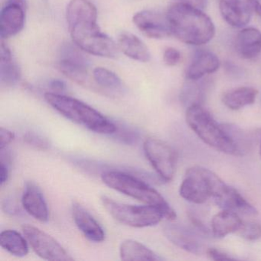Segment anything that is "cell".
I'll return each mask as SVG.
<instances>
[{"label":"cell","instance_id":"cell-40","mask_svg":"<svg viewBox=\"0 0 261 261\" xmlns=\"http://www.w3.org/2000/svg\"><path fill=\"white\" fill-rule=\"evenodd\" d=\"M4 208L7 213L10 214V215H15L18 212L17 206L10 200L6 201L5 204H4Z\"/></svg>","mask_w":261,"mask_h":261},{"label":"cell","instance_id":"cell-2","mask_svg":"<svg viewBox=\"0 0 261 261\" xmlns=\"http://www.w3.org/2000/svg\"><path fill=\"white\" fill-rule=\"evenodd\" d=\"M166 16L172 35L187 45H205L215 36V24L199 9L183 3H175L169 7Z\"/></svg>","mask_w":261,"mask_h":261},{"label":"cell","instance_id":"cell-15","mask_svg":"<svg viewBox=\"0 0 261 261\" xmlns=\"http://www.w3.org/2000/svg\"><path fill=\"white\" fill-rule=\"evenodd\" d=\"M71 213L76 226L87 239L95 243L105 241V230L97 220L82 204L79 202L73 203Z\"/></svg>","mask_w":261,"mask_h":261},{"label":"cell","instance_id":"cell-20","mask_svg":"<svg viewBox=\"0 0 261 261\" xmlns=\"http://www.w3.org/2000/svg\"><path fill=\"white\" fill-rule=\"evenodd\" d=\"M21 79L19 65L12 55L10 48L2 39L0 50V81L2 85L14 86Z\"/></svg>","mask_w":261,"mask_h":261},{"label":"cell","instance_id":"cell-10","mask_svg":"<svg viewBox=\"0 0 261 261\" xmlns=\"http://www.w3.org/2000/svg\"><path fill=\"white\" fill-rule=\"evenodd\" d=\"M24 236L35 253L47 260H72L73 258L54 238L30 224L22 227Z\"/></svg>","mask_w":261,"mask_h":261},{"label":"cell","instance_id":"cell-4","mask_svg":"<svg viewBox=\"0 0 261 261\" xmlns=\"http://www.w3.org/2000/svg\"><path fill=\"white\" fill-rule=\"evenodd\" d=\"M106 186L123 195L135 198L149 205L156 206L163 211L165 218L174 221L176 213L161 194L149 184L128 173L119 171H106L101 175Z\"/></svg>","mask_w":261,"mask_h":261},{"label":"cell","instance_id":"cell-29","mask_svg":"<svg viewBox=\"0 0 261 261\" xmlns=\"http://www.w3.org/2000/svg\"><path fill=\"white\" fill-rule=\"evenodd\" d=\"M237 233L247 241H256L261 238V224L255 221H243L242 225Z\"/></svg>","mask_w":261,"mask_h":261},{"label":"cell","instance_id":"cell-31","mask_svg":"<svg viewBox=\"0 0 261 261\" xmlns=\"http://www.w3.org/2000/svg\"><path fill=\"white\" fill-rule=\"evenodd\" d=\"M114 135L117 140L126 144H133L138 140V133L136 132L134 129L123 127V126L121 127L117 126V130L114 133Z\"/></svg>","mask_w":261,"mask_h":261},{"label":"cell","instance_id":"cell-33","mask_svg":"<svg viewBox=\"0 0 261 261\" xmlns=\"http://www.w3.org/2000/svg\"><path fill=\"white\" fill-rule=\"evenodd\" d=\"M206 254L212 260H230L234 259L228 253L216 248H207Z\"/></svg>","mask_w":261,"mask_h":261},{"label":"cell","instance_id":"cell-19","mask_svg":"<svg viewBox=\"0 0 261 261\" xmlns=\"http://www.w3.org/2000/svg\"><path fill=\"white\" fill-rule=\"evenodd\" d=\"M234 47L238 56L242 59H256L261 53L260 32L253 27L243 29L237 35Z\"/></svg>","mask_w":261,"mask_h":261},{"label":"cell","instance_id":"cell-6","mask_svg":"<svg viewBox=\"0 0 261 261\" xmlns=\"http://www.w3.org/2000/svg\"><path fill=\"white\" fill-rule=\"evenodd\" d=\"M226 184L212 171L201 166H192L186 171L179 188L181 198L194 204H204L214 198Z\"/></svg>","mask_w":261,"mask_h":261},{"label":"cell","instance_id":"cell-18","mask_svg":"<svg viewBox=\"0 0 261 261\" xmlns=\"http://www.w3.org/2000/svg\"><path fill=\"white\" fill-rule=\"evenodd\" d=\"M220 68L218 56L211 51L201 50L194 56L190 65L186 70L188 80H199L207 74H213Z\"/></svg>","mask_w":261,"mask_h":261},{"label":"cell","instance_id":"cell-13","mask_svg":"<svg viewBox=\"0 0 261 261\" xmlns=\"http://www.w3.org/2000/svg\"><path fill=\"white\" fill-rule=\"evenodd\" d=\"M213 199L215 204L222 210L230 211L239 215L248 217H254L258 214L257 210L236 189L227 185Z\"/></svg>","mask_w":261,"mask_h":261},{"label":"cell","instance_id":"cell-26","mask_svg":"<svg viewBox=\"0 0 261 261\" xmlns=\"http://www.w3.org/2000/svg\"><path fill=\"white\" fill-rule=\"evenodd\" d=\"M28 241L20 233L7 229L0 233V244L10 254L18 257L25 256L29 253Z\"/></svg>","mask_w":261,"mask_h":261},{"label":"cell","instance_id":"cell-34","mask_svg":"<svg viewBox=\"0 0 261 261\" xmlns=\"http://www.w3.org/2000/svg\"><path fill=\"white\" fill-rule=\"evenodd\" d=\"M14 139V133L4 127L0 128V149L7 148Z\"/></svg>","mask_w":261,"mask_h":261},{"label":"cell","instance_id":"cell-21","mask_svg":"<svg viewBox=\"0 0 261 261\" xmlns=\"http://www.w3.org/2000/svg\"><path fill=\"white\" fill-rule=\"evenodd\" d=\"M242 224L243 221L238 214L222 210L212 218L211 231L215 238H222L230 233L238 232Z\"/></svg>","mask_w":261,"mask_h":261},{"label":"cell","instance_id":"cell-25","mask_svg":"<svg viewBox=\"0 0 261 261\" xmlns=\"http://www.w3.org/2000/svg\"><path fill=\"white\" fill-rule=\"evenodd\" d=\"M210 87L208 81L201 79L199 80H188L181 93V100L184 105L189 107L193 105H201L205 98L207 90Z\"/></svg>","mask_w":261,"mask_h":261},{"label":"cell","instance_id":"cell-38","mask_svg":"<svg viewBox=\"0 0 261 261\" xmlns=\"http://www.w3.org/2000/svg\"><path fill=\"white\" fill-rule=\"evenodd\" d=\"M50 87L55 91V93H60L65 91L66 85L60 80H54L50 83Z\"/></svg>","mask_w":261,"mask_h":261},{"label":"cell","instance_id":"cell-9","mask_svg":"<svg viewBox=\"0 0 261 261\" xmlns=\"http://www.w3.org/2000/svg\"><path fill=\"white\" fill-rule=\"evenodd\" d=\"M79 47L65 44L59 56V68L68 79L82 86L89 87V60Z\"/></svg>","mask_w":261,"mask_h":261},{"label":"cell","instance_id":"cell-23","mask_svg":"<svg viewBox=\"0 0 261 261\" xmlns=\"http://www.w3.org/2000/svg\"><path fill=\"white\" fill-rule=\"evenodd\" d=\"M258 95V91L251 87L233 88L223 94L222 102L228 109L238 111L253 105Z\"/></svg>","mask_w":261,"mask_h":261},{"label":"cell","instance_id":"cell-8","mask_svg":"<svg viewBox=\"0 0 261 261\" xmlns=\"http://www.w3.org/2000/svg\"><path fill=\"white\" fill-rule=\"evenodd\" d=\"M143 151L148 161L162 180L173 179L176 169L177 156L175 149L160 139H146L143 143Z\"/></svg>","mask_w":261,"mask_h":261},{"label":"cell","instance_id":"cell-17","mask_svg":"<svg viewBox=\"0 0 261 261\" xmlns=\"http://www.w3.org/2000/svg\"><path fill=\"white\" fill-rule=\"evenodd\" d=\"M22 204L27 213L41 222H46L49 218L48 205L43 194L35 183L27 182L24 189Z\"/></svg>","mask_w":261,"mask_h":261},{"label":"cell","instance_id":"cell-24","mask_svg":"<svg viewBox=\"0 0 261 261\" xmlns=\"http://www.w3.org/2000/svg\"><path fill=\"white\" fill-rule=\"evenodd\" d=\"M120 256L125 261L161 260L163 258L142 243L126 240L120 246Z\"/></svg>","mask_w":261,"mask_h":261},{"label":"cell","instance_id":"cell-12","mask_svg":"<svg viewBox=\"0 0 261 261\" xmlns=\"http://www.w3.org/2000/svg\"><path fill=\"white\" fill-rule=\"evenodd\" d=\"M133 20L140 31L151 39H164L172 35L166 14L143 10L134 15Z\"/></svg>","mask_w":261,"mask_h":261},{"label":"cell","instance_id":"cell-30","mask_svg":"<svg viewBox=\"0 0 261 261\" xmlns=\"http://www.w3.org/2000/svg\"><path fill=\"white\" fill-rule=\"evenodd\" d=\"M23 140L27 144L40 150H46L50 146L48 139L33 131L25 133L23 136Z\"/></svg>","mask_w":261,"mask_h":261},{"label":"cell","instance_id":"cell-32","mask_svg":"<svg viewBox=\"0 0 261 261\" xmlns=\"http://www.w3.org/2000/svg\"><path fill=\"white\" fill-rule=\"evenodd\" d=\"M181 60V53L176 48H167L163 54V61L168 66H175Z\"/></svg>","mask_w":261,"mask_h":261},{"label":"cell","instance_id":"cell-7","mask_svg":"<svg viewBox=\"0 0 261 261\" xmlns=\"http://www.w3.org/2000/svg\"><path fill=\"white\" fill-rule=\"evenodd\" d=\"M102 204L107 212L123 225L143 228L156 225L165 218L164 214L156 206L132 205L114 201L107 196L101 198Z\"/></svg>","mask_w":261,"mask_h":261},{"label":"cell","instance_id":"cell-41","mask_svg":"<svg viewBox=\"0 0 261 261\" xmlns=\"http://www.w3.org/2000/svg\"><path fill=\"white\" fill-rule=\"evenodd\" d=\"M7 3H13V4H19V5L25 6V0H7Z\"/></svg>","mask_w":261,"mask_h":261},{"label":"cell","instance_id":"cell-11","mask_svg":"<svg viewBox=\"0 0 261 261\" xmlns=\"http://www.w3.org/2000/svg\"><path fill=\"white\" fill-rule=\"evenodd\" d=\"M165 236L172 244L189 253L200 255L207 249L199 232L178 224H168L163 228Z\"/></svg>","mask_w":261,"mask_h":261},{"label":"cell","instance_id":"cell-27","mask_svg":"<svg viewBox=\"0 0 261 261\" xmlns=\"http://www.w3.org/2000/svg\"><path fill=\"white\" fill-rule=\"evenodd\" d=\"M93 79L97 86L106 93H120L123 90L120 77L107 68H95L93 71Z\"/></svg>","mask_w":261,"mask_h":261},{"label":"cell","instance_id":"cell-14","mask_svg":"<svg viewBox=\"0 0 261 261\" xmlns=\"http://www.w3.org/2000/svg\"><path fill=\"white\" fill-rule=\"evenodd\" d=\"M25 6L7 3L0 15V36L8 39L20 33L25 25Z\"/></svg>","mask_w":261,"mask_h":261},{"label":"cell","instance_id":"cell-3","mask_svg":"<svg viewBox=\"0 0 261 261\" xmlns=\"http://www.w3.org/2000/svg\"><path fill=\"white\" fill-rule=\"evenodd\" d=\"M47 103L65 118L82 125L89 130L100 134H114L117 130L115 123L101 113L77 99L59 93H46Z\"/></svg>","mask_w":261,"mask_h":261},{"label":"cell","instance_id":"cell-16","mask_svg":"<svg viewBox=\"0 0 261 261\" xmlns=\"http://www.w3.org/2000/svg\"><path fill=\"white\" fill-rule=\"evenodd\" d=\"M219 10L226 22L233 28H242L251 19L252 9L242 0H220Z\"/></svg>","mask_w":261,"mask_h":261},{"label":"cell","instance_id":"cell-39","mask_svg":"<svg viewBox=\"0 0 261 261\" xmlns=\"http://www.w3.org/2000/svg\"><path fill=\"white\" fill-rule=\"evenodd\" d=\"M246 2L251 7L252 10L256 13L261 20V4L258 0H245Z\"/></svg>","mask_w":261,"mask_h":261},{"label":"cell","instance_id":"cell-35","mask_svg":"<svg viewBox=\"0 0 261 261\" xmlns=\"http://www.w3.org/2000/svg\"><path fill=\"white\" fill-rule=\"evenodd\" d=\"M189 217L192 224L195 226V228L198 230V231L201 234H208L210 230H208L207 226L203 223V221H201L200 218H198L197 215H195V214L193 213H189Z\"/></svg>","mask_w":261,"mask_h":261},{"label":"cell","instance_id":"cell-22","mask_svg":"<svg viewBox=\"0 0 261 261\" xmlns=\"http://www.w3.org/2000/svg\"><path fill=\"white\" fill-rule=\"evenodd\" d=\"M118 45L123 54L140 62L150 60V53L146 45L134 34L123 32L119 36Z\"/></svg>","mask_w":261,"mask_h":261},{"label":"cell","instance_id":"cell-42","mask_svg":"<svg viewBox=\"0 0 261 261\" xmlns=\"http://www.w3.org/2000/svg\"><path fill=\"white\" fill-rule=\"evenodd\" d=\"M259 135H260V143H259V155H260L261 159V131L260 133H259Z\"/></svg>","mask_w":261,"mask_h":261},{"label":"cell","instance_id":"cell-36","mask_svg":"<svg viewBox=\"0 0 261 261\" xmlns=\"http://www.w3.org/2000/svg\"><path fill=\"white\" fill-rule=\"evenodd\" d=\"M207 1L208 0H180V2L183 3V4H188V5L192 6V7L201 10H204L207 7Z\"/></svg>","mask_w":261,"mask_h":261},{"label":"cell","instance_id":"cell-1","mask_svg":"<svg viewBox=\"0 0 261 261\" xmlns=\"http://www.w3.org/2000/svg\"><path fill=\"white\" fill-rule=\"evenodd\" d=\"M67 21L73 42L82 51L100 57L117 55L114 41L100 30L97 9L90 1L71 0L67 8Z\"/></svg>","mask_w":261,"mask_h":261},{"label":"cell","instance_id":"cell-28","mask_svg":"<svg viewBox=\"0 0 261 261\" xmlns=\"http://www.w3.org/2000/svg\"><path fill=\"white\" fill-rule=\"evenodd\" d=\"M225 130L227 131L229 137L231 139L238 151V155H244L249 150L250 148V138L238 126L235 125L223 124Z\"/></svg>","mask_w":261,"mask_h":261},{"label":"cell","instance_id":"cell-37","mask_svg":"<svg viewBox=\"0 0 261 261\" xmlns=\"http://www.w3.org/2000/svg\"><path fill=\"white\" fill-rule=\"evenodd\" d=\"M8 178V163L1 161V166H0V184H1V186H4L7 182Z\"/></svg>","mask_w":261,"mask_h":261},{"label":"cell","instance_id":"cell-5","mask_svg":"<svg viewBox=\"0 0 261 261\" xmlns=\"http://www.w3.org/2000/svg\"><path fill=\"white\" fill-rule=\"evenodd\" d=\"M186 123L192 130L211 147L223 153L238 155V151L223 124H218L202 105L188 107Z\"/></svg>","mask_w":261,"mask_h":261}]
</instances>
